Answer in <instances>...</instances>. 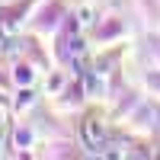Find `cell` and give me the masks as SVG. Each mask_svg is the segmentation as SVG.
Masks as SVG:
<instances>
[{"label": "cell", "instance_id": "6da1fadb", "mask_svg": "<svg viewBox=\"0 0 160 160\" xmlns=\"http://www.w3.org/2000/svg\"><path fill=\"white\" fill-rule=\"evenodd\" d=\"M80 138H83V144H87V148H99V144H102V138H106L102 122H99V118H87V122H83V131H80Z\"/></svg>", "mask_w": 160, "mask_h": 160}, {"label": "cell", "instance_id": "7a4b0ae2", "mask_svg": "<svg viewBox=\"0 0 160 160\" xmlns=\"http://www.w3.org/2000/svg\"><path fill=\"white\" fill-rule=\"evenodd\" d=\"M74 19H77V26H80V29H90V26L96 22V10H93L90 3H83V7L77 10V16H74Z\"/></svg>", "mask_w": 160, "mask_h": 160}, {"label": "cell", "instance_id": "3957f363", "mask_svg": "<svg viewBox=\"0 0 160 160\" xmlns=\"http://www.w3.org/2000/svg\"><path fill=\"white\" fill-rule=\"evenodd\" d=\"M13 77H16V83H19V87H32V80H35V71H32V68H26V64H19Z\"/></svg>", "mask_w": 160, "mask_h": 160}, {"label": "cell", "instance_id": "277c9868", "mask_svg": "<svg viewBox=\"0 0 160 160\" xmlns=\"http://www.w3.org/2000/svg\"><path fill=\"white\" fill-rule=\"evenodd\" d=\"M32 106V90L26 87V90H19V99H16V109H29Z\"/></svg>", "mask_w": 160, "mask_h": 160}, {"label": "cell", "instance_id": "5b68a950", "mask_svg": "<svg viewBox=\"0 0 160 160\" xmlns=\"http://www.w3.org/2000/svg\"><path fill=\"white\" fill-rule=\"evenodd\" d=\"M29 141H32V135H29V131H16V144H19V148H26Z\"/></svg>", "mask_w": 160, "mask_h": 160}, {"label": "cell", "instance_id": "8992f818", "mask_svg": "<svg viewBox=\"0 0 160 160\" xmlns=\"http://www.w3.org/2000/svg\"><path fill=\"white\" fill-rule=\"evenodd\" d=\"M0 125H3V109H0Z\"/></svg>", "mask_w": 160, "mask_h": 160}]
</instances>
